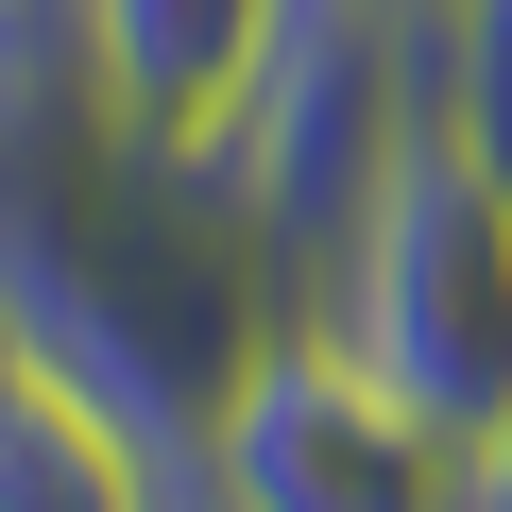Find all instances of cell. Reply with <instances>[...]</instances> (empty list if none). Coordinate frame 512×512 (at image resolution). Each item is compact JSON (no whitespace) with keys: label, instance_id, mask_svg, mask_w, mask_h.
<instances>
[{"label":"cell","instance_id":"1","mask_svg":"<svg viewBox=\"0 0 512 512\" xmlns=\"http://www.w3.org/2000/svg\"><path fill=\"white\" fill-rule=\"evenodd\" d=\"M0 325L52 376H86L120 444H188L239 393V359L291 325V291L256 256V205L222 188V154L103 137L69 188L0 222Z\"/></svg>","mask_w":512,"mask_h":512},{"label":"cell","instance_id":"2","mask_svg":"<svg viewBox=\"0 0 512 512\" xmlns=\"http://www.w3.org/2000/svg\"><path fill=\"white\" fill-rule=\"evenodd\" d=\"M393 410H427L461 461L512 427V171H478L427 103V137L376 171V222L342 239V274L308 308Z\"/></svg>","mask_w":512,"mask_h":512},{"label":"cell","instance_id":"3","mask_svg":"<svg viewBox=\"0 0 512 512\" xmlns=\"http://www.w3.org/2000/svg\"><path fill=\"white\" fill-rule=\"evenodd\" d=\"M410 137H427V0H291L274 69L222 137V188L256 205V256L291 308H325L342 239L376 222V171Z\"/></svg>","mask_w":512,"mask_h":512},{"label":"cell","instance_id":"4","mask_svg":"<svg viewBox=\"0 0 512 512\" xmlns=\"http://www.w3.org/2000/svg\"><path fill=\"white\" fill-rule=\"evenodd\" d=\"M205 461L239 512H478V461L427 410H393L308 308L239 359V393L205 410Z\"/></svg>","mask_w":512,"mask_h":512},{"label":"cell","instance_id":"5","mask_svg":"<svg viewBox=\"0 0 512 512\" xmlns=\"http://www.w3.org/2000/svg\"><path fill=\"white\" fill-rule=\"evenodd\" d=\"M274 18H291V0H86V52H103L120 137L222 154L239 103H256V69H274Z\"/></svg>","mask_w":512,"mask_h":512},{"label":"cell","instance_id":"6","mask_svg":"<svg viewBox=\"0 0 512 512\" xmlns=\"http://www.w3.org/2000/svg\"><path fill=\"white\" fill-rule=\"evenodd\" d=\"M427 103L478 171H512V0H427Z\"/></svg>","mask_w":512,"mask_h":512},{"label":"cell","instance_id":"7","mask_svg":"<svg viewBox=\"0 0 512 512\" xmlns=\"http://www.w3.org/2000/svg\"><path fill=\"white\" fill-rule=\"evenodd\" d=\"M478 512H512V427H495V444H478Z\"/></svg>","mask_w":512,"mask_h":512}]
</instances>
